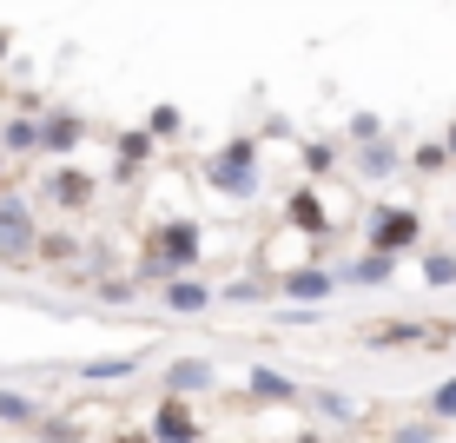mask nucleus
<instances>
[{
	"label": "nucleus",
	"mask_w": 456,
	"mask_h": 443,
	"mask_svg": "<svg viewBox=\"0 0 456 443\" xmlns=\"http://www.w3.org/2000/svg\"><path fill=\"white\" fill-rule=\"evenodd\" d=\"M199 179L212 185L218 199H232V205H251L265 193V146L251 133H239V139H225L218 152H206V166H199Z\"/></svg>",
	"instance_id": "1"
},
{
	"label": "nucleus",
	"mask_w": 456,
	"mask_h": 443,
	"mask_svg": "<svg viewBox=\"0 0 456 443\" xmlns=\"http://www.w3.org/2000/svg\"><path fill=\"white\" fill-rule=\"evenodd\" d=\"M34 251H40V212H34V199H20V193L0 185V258L20 265V258H34Z\"/></svg>",
	"instance_id": "2"
},
{
	"label": "nucleus",
	"mask_w": 456,
	"mask_h": 443,
	"mask_svg": "<svg viewBox=\"0 0 456 443\" xmlns=\"http://www.w3.org/2000/svg\"><path fill=\"white\" fill-rule=\"evenodd\" d=\"M40 199L53 205V212H86V205L100 199V179H93V172H80V166H67V160H46Z\"/></svg>",
	"instance_id": "3"
},
{
	"label": "nucleus",
	"mask_w": 456,
	"mask_h": 443,
	"mask_svg": "<svg viewBox=\"0 0 456 443\" xmlns=\"http://www.w3.org/2000/svg\"><path fill=\"white\" fill-rule=\"evenodd\" d=\"M364 245H377V251H417L423 245V218L411 212V205H377V212L364 218Z\"/></svg>",
	"instance_id": "4"
},
{
	"label": "nucleus",
	"mask_w": 456,
	"mask_h": 443,
	"mask_svg": "<svg viewBox=\"0 0 456 443\" xmlns=\"http://www.w3.org/2000/svg\"><path fill=\"white\" fill-rule=\"evenodd\" d=\"M146 239L159 251H172L185 272H199V258H206V226H199V218H152Z\"/></svg>",
	"instance_id": "5"
},
{
	"label": "nucleus",
	"mask_w": 456,
	"mask_h": 443,
	"mask_svg": "<svg viewBox=\"0 0 456 443\" xmlns=\"http://www.w3.org/2000/svg\"><path fill=\"white\" fill-rule=\"evenodd\" d=\"M146 437L152 443H199V437H206V423L192 417V398H172V390H166L159 410H152V423H146Z\"/></svg>",
	"instance_id": "6"
},
{
	"label": "nucleus",
	"mask_w": 456,
	"mask_h": 443,
	"mask_svg": "<svg viewBox=\"0 0 456 443\" xmlns=\"http://www.w3.org/2000/svg\"><path fill=\"white\" fill-rule=\"evenodd\" d=\"M80 146H86V119L73 113V106L40 113V160H73Z\"/></svg>",
	"instance_id": "7"
},
{
	"label": "nucleus",
	"mask_w": 456,
	"mask_h": 443,
	"mask_svg": "<svg viewBox=\"0 0 456 443\" xmlns=\"http://www.w3.org/2000/svg\"><path fill=\"white\" fill-rule=\"evenodd\" d=\"M218 305V291H212V278H199V272H179L172 284H159V311H172V318H199V311H212Z\"/></svg>",
	"instance_id": "8"
},
{
	"label": "nucleus",
	"mask_w": 456,
	"mask_h": 443,
	"mask_svg": "<svg viewBox=\"0 0 456 443\" xmlns=\"http://www.w3.org/2000/svg\"><path fill=\"white\" fill-rule=\"evenodd\" d=\"M166 390L172 398H212L218 390V364L212 357H172L166 364Z\"/></svg>",
	"instance_id": "9"
},
{
	"label": "nucleus",
	"mask_w": 456,
	"mask_h": 443,
	"mask_svg": "<svg viewBox=\"0 0 456 443\" xmlns=\"http://www.w3.org/2000/svg\"><path fill=\"white\" fill-rule=\"evenodd\" d=\"M278 291H285L291 305H324V298L338 291V272H324V265H291V272L278 278Z\"/></svg>",
	"instance_id": "10"
},
{
	"label": "nucleus",
	"mask_w": 456,
	"mask_h": 443,
	"mask_svg": "<svg viewBox=\"0 0 456 443\" xmlns=\"http://www.w3.org/2000/svg\"><path fill=\"white\" fill-rule=\"evenodd\" d=\"M390 278H397V251H377V245H364L338 272V284H357V291H377V284H390Z\"/></svg>",
	"instance_id": "11"
},
{
	"label": "nucleus",
	"mask_w": 456,
	"mask_h": 443,
	"mask_svg": "<svg viewBox=\"0 0 456 443\" xmlns=\"http://www.w3.org/2000/svg\"><path fill=\"white\" fill-rule=\"evenodd\" d=\"M245 398L251 404H297V398H305V384H291V377L272 371V364H251V371H245Z\"/></svg>",
	"instance_id": "12"
},
{
	"label": "nucleus",
	"mask_w": 456,
	"mask_h": 443,
	"mask_svg": "<svg viewBox=\"0 0 456 443\" xmlns=\"http://www.w3.org/2000/svg\"><path fill=\"white\" fill-rule=\"evenodd\" d=\"M285 226H291V232H311V239H324V232H331V205L311 193V185H297V193L285 199Z\"/></svg>",
	"instance_id": "13"
},
{
	"label": "nucleus",
	"mask_w": 456,
	"mask_h": 443,
	"mask_svg": "<svg viewBox=\"0 0 456 443\" xmlns=\"http://www.w3.org/2000/svg\"><path fill=\"white\" fill-rule=\"evenodd\" d=\"M403 166H411V160H403L384 133H377V139H357V160H351L357 179H390V172H403Z\"/></svg>",
	"instance_id": "14"
},
{
	"label": "nucleus",
	"mask_w": 456,
	"mask_h": 443,
	"mask_svg": "<svg viewBox=\"0 0 456 443\" xmlns=\"http://www.w3.org/2000/svg\"><path fill=\"white\" fill-rule=\"evenodd\" d=\"M152 146H159V139H152L146 126L119 133V139H113V179H139V172L152 166Z\"/></svg>",
	"instance_id": "15"
},
{
	"label": "nucleus",
	"mask_w": 456,
	"mask_h": 443,
	"mask_svg": "<svg viewBox=\"0 0 456 443\" xmlns=\"http://www.w3.org/2000/svg\"><path fill=\"white\" fill-rule=\"evenodd\" d=\"M133 371H146V351H119V357H86V364H80V384H93V390H100V384H126V377H133Z\"/></svg>",
	"instance_id": "16"
},
{
	"label": "nucleus",
	"mask_w": 456,
	"mask_h": 443,
	"mask_svg": "<svg viewBox=\"0 0 456 443\" xmlns=\"http://www.w3.org/2000/svg\"><path fill=\"white\" fill-rule=\"evenodd\" d=\"M126 272H133L139 284H146V291H159V284H172V278H179V272H185V265H179V258H172V251H159V245H152V239H146V251H139V258H133V265H126Z\"/></svg>",
	"instance_id": "17"
},
{
	"label": "nucleus",
	"mask_w": 456,
	"mask_h": 443,
	"mask_svg": "<svg viewBox=\"0 0 456 443\" xmlns=\"http://www.w3.org/2000/svg\"><path fill=\"white\" fill-rule=\"evenodd\" d=\"M0 146L7 152H34L40 160V113H7L0 119Z\"/></svg>",
	"instance_id": "18"
},
{
	"label": "nucleus",
	"mask_w": 456,
	"mask_h": 443,
	"mask_svg": "<svg viewBox=\"0 0 456 443\" xmlns=\"http://www.w3.org/2000/svg\"><path fill=\"white\" fill-rule=\"evenodd\" d=\"M40 417H46L40 398H27V390H0V423H40Z\"/></svg>",
	"instance_id": "19"
},
{
	"label": "nucleus",
	"mask_w": 456,
	"mask_h": 443,
	"mask_svg": "<svg viewBox=\"0 0 456 443\" xmlns=\"http://www.w3.org/2000/svg\"><path fill=\"white\" fill-rule=\"evenodd\" d=\"M297 166H305V179H324V172L338 166V146L331 139H305V146H297Z\"/></svg>",
	"instance_id": "20"
},
{
	"label": "nucleus",
	"mask_w": 456,
	"mask_h": 443,
	"mask_svg": "<svg viewBox=\"0 0 456 443\" xmlns=\"http://www.w3.org/2000/svg\"><path fill=\"white\" fill-rule=\"evenodd\" d=\"M364 344H370V351H390V344H423V324L397 318V324H384V331H364Z\"/></svg>",
	"instance_id": "21"
},
{
	"label": "nucleus",
	"mask_w": 456,
	"mask_h": 443,
	"mask_svg": "<svg viewBox=\"0 0 456 443\" xmlns=\"http://www.w3.org/2000/svg\"><path fill=\"white\" fill-rule=\"evenodd\" d=\"M423 284H430V291H450L456 284V251H423Z\"/></svg>",
	"instance_id": "22"
},
{
	"label": "nucleus",
	"mask_w": 456,
	"mask_h": 443,
	"mask_svg": "<svg viewBox=\"0 0 456 443\" xmlns=\"http://www.w3.org/2000/svg\"><path fill=\"white\" fill-rule=\"evenodd\" d=\"M297 404H311V410H324V417H338V423H351L357 417V404L344 398V390H305Z\"/></svg>",
	"instance_id": "23"
},
{
	"label": "nucleus",
	"mask_w": 456,
	"mask_h": 443,
	"mask_svg": "<svg viewBox=\"0 0 456 443\" xmlns=\"http://www.w3.org/2000/svg\"><path fill=\"white\" fill-rule=\"evenodd\" d=\"M456 160H450V146H444V139H423V146L411 152V172H450Z\"/></svg>",
	"instance_id": "24"
},
{
	"label": "nucleus",
	"mask_w": 456,
	"mask_h": 443,
	"mask_svg": "<svg viewBox=\"0 0 456 443\" xmlns=\"http://www.w3.org/2000/svg\"><path fill=\"white\" fill-rule=\"evenodd\" d=\"M179 126H185L179 106H152V113H146V133L152 139H179Z\"/></svg>",
	"instance_id": "25"
},
{
	"label": "nucleus",
	"mask_w": 456,
	"mask_h": 443,
	"mask_svg": "<svg viewBox=\"0 0 456 443\" xmlns=\"http://www.w3.org/2000/svg\"><path fill=\"white\" fill-rule=\"evenodd\" d=\"M265 291H272L265 278H239V284H225L218 298H232V305H265Z\"/></svg>",
	"instance_id": "26"
},
{
	"label": "nucleus",
	"mask_w": 456,
	"mask_h": 443,
	"mask_svg": "<svg viewBox=\"0 0 456 443\" xmlns=\"http://www.w3.org/2000/svg\"><path fill=\"white\" fill-rule=\"evenodd\" d=\"M430 417H436V423H450V417H456V377H444V384L430 390Z\"/></svg>",
	"instance_id": "27"
},
{
	"label": "nucleus",
	"mask_w": 456,
	"mask_h": 443,
	"mask_svg": "<svg viewBox=\"0 0 456 443\" xmlns=\"http://www.w3.org/2000/svg\"><path fill=\"white\" fill-rule=\"evenodd\" d=\"M390 443H444V431H436V423H397Z\"/></svg>",
	"instance_id": "28"
},
{
	"label": "nucleus",
	"mask_w": 456,
	"mask_h": 443,
	"mask_svg": "<svg viewBox=\"0 0 456 443\" xmlns=\"http://www.w3.org/2000/svg\"><path fill=\"white\" fill-rule=\"evenodd\" d=\"M40 258H73V239L67 232H40Z\"/></svg>",
	"instance_id": "29"
},
{
	"label": "nucleus",
	"mask_w": 456,
	"mask_h": 443,
	"mask_svg": "<svg viewBox=\"0 0 456 443\" xmlns=\"http://www.w3.org/2000/svg\"><path fill=\"white\" fill-rule=\"evenodd\" d=\"M344 133H351V139H377V133H384V119H377V113H351Z\"/></svg>",
	"instance_id": "30"
},
{
	"label": "nucleus",
	"mask_w": 456,
	"mask_h": 443,
	"mask_svg": "<svg viewBox=\"0 0 456 443\" xmlns=\"http://www.w3.org/2000/svg\"><path fill=\"white\" fill-rule=\"evenodd\" d=\"M34 437H40V443H80V431H73V423H46V417H40Z\"/></svg>",
	"instance_id": "31"
},
{
	"label": "nucleus",
	"mask_w": 456,
	"mask_h": 443,
	"mask_svg": "<svg viewBox=\"0 0 456 443\" xmlns=\"http://www.w3.org/2000/svg\"><path fill=\"white\" fill-rule=\"evenodd\" d=\"M444 146H450V160H456V119H450V133H444Z\"/></svg>",
	"instance_id": "32"
},
{
	"label": "nucleus",
	"mask_w": 456,
	"mask_h": 443,
	"mask_svg": "<svg viewBox=\"0 0 456 443\" xmlns=\"http://www.w3.org/2000/svg\"><path fill=\"white\" fill-rule=\"evenodd\" d=\"M7 53H13V34H0V60H7Z\"/></svg>",
	"instance_id": "33"
},
{
	"label": "nucleus",
	"mask_w": 456,
	"mask_h": 443,
	"mask_svg": "<svg viewBox=\"0 0 456 443\" xmlns=\"http://www.w3.org/2000/svg\"><path fill=\"white\" fill-rule=\"evenodd\" d=\"M0 179H7V146H0Z\"/></svg>",
	"instance_id": "34"
}]
</instances>
